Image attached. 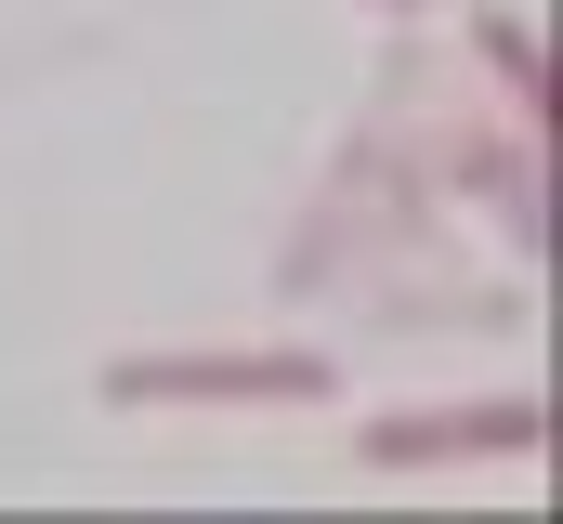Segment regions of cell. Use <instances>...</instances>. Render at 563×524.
I'll return each mask as SVG.
<instances>
[{"instance_id": "obj_3", "label": "cell", "mask_w": 563, "mask_h": 524, "mask_svg": "<svg viewBox=\"0 0 563 524\" xmlns=\"http://www.w3.org/2000/svg\"><path fill=\"white\" fill-rule=\"evenodd\" d=\"M472 40H485V66H498V79H511V106H525V119H538V106H551V79H538V40H525V26H511V13H485V26H472Z\"/></svg>"}, {"instance_id": "obj_2", "label": "cell", "mask_w": 563, "mask_h": 524, "mask_svg": "<svg viewBox=\"0 0 563 524\" xmlns=\"http://www.w3.org/2000/svg\"><path fill=\"white\" fill-rule=\"evenodd\" d=\"M459 446H498L525 459L538 446V393H498V406H407V419H367V459L407 472V459H459Z\"/></svg>"}, {"instance_id": "obj_1", "label": "cell", "mask_w": 563, "mask_h": 524, "mask_svg": "<svg viewBox=\"0 0 563 524\" xmlns=\"http://www.w3.org/2000/svg\"><path fill=\"white\" fill-rule=\"evenodd\" d=\"M328 354H119L106 406H328Z\"/></svg>"}, {"instance_id": "obj_4", "label": "cell", "mask_w": 563, "mask_h": 524, "mask_svg": "<svg viewBox=\"0 0 563 524\" xmlns=\"http://www.w3.org/2000/svg\"><path fill=\"white\" fill-rule=\"evenodd\" d=\"M380 13H420V0H380Z\"/></svg>"}]
</instances>
